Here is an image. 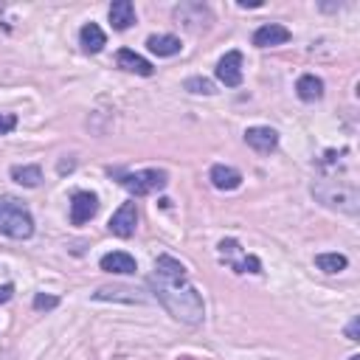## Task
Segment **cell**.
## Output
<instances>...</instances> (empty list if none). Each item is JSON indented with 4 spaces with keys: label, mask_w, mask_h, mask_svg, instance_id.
I'll use <instances>...</instances> for the list:
<instances>
[{
    "label": "cell",
    "mask_w": 360,
    "mask_h": 360,
    "mask_svg": "<svg viewBox=\"0 0 360 360\" xmlns=\"http://www.w3.org/2000/svg\"><path fill=\"white\" fill-rule=\"evenodd\" d=\"M349 360H360V354H352V357H349Z\"/></svg>",
    "instance_id": "4316f807"
},
{
    "label": "cell",
    "mask_w": 360,
    "mask_h": 360,
    "mask_svg": "<svg viewBox=\"0 0 360 360\" xmlns=\"http://www.w3.org/2000/svg\"><path fill=\"white\" fill-rule=\"evenodd\" d=\"M346 264H349V259L343 253H318L315 256V267L323 273H340V270H346Z\"/></svg>",
    "instance_id": "ffe728a7"
},
{
    "label": "cell",
    "mask_w": 360,
    "mask_h": 360,
    "mask_svg": "<svg viewBox=\"0 0 360 360\" xmlns=\"http://www.w3.org/2000/svg\"><path fill=\"white\" fill-rule=\"evenodd\" d=\"M118 183H121L132 197H146V194H152V191H160V188L169 183V177H166V172H160V169H143V172H127V174H121Z\"/></svg>",
    "instance_id": "277c9868"
},
{
    "label": "cell",
    "mask_w": 360,
    "mask_h": 360,
    "mask_svg": "<svg viewBox=\"0 0 360 360\" xmlns=\"http://www.w3.org/2000/svg\"><path fill=\"white\" fill-rule=\"evenodd\" d=\"M188 93H200V96H214L217 93V87H214V82L211 79H205V76H191V79H186V84H183Z\"/></svg>",
    "instance_id": "7402d4cb"
},
{
    "label": "cell",
    "mask_w": 360,
    "mask_h": 360,
    "mask_svg": "<svg viewBox=\"0 0 360 360\" xmlns=\"http://www.w3.org/2000/svg\"><path fill=\"white\" fill-rule=\"evenodd\" d=\"M155 276L158 278H166V281H186V264L183 262H177L174 256H169V253H163V256H158V262H155Z\"/></svg>",
    "instance_id": "4fadbf2b"
},
{
    "label": "cell",
    "mask_w": 360,
    "mask_h": 360,
    "mask_svg": "<svg viewBox=\"0 0 360 360\" xmlns=\"http://www.w3.org/2000/svg\"><path fill=\"white\" fill-rule=\"evenodd\" d=\"M53 307H59V298L56 295H45V292H37L34 295V309H53Z\"/></svg>",
    "instance_id": "603a6c76"
},
{
    "label": "cell",
    "mask_w": 360,
    "mask_h": 360,
    "mask_svg": "<svg viewBox=\"0 0 360 360\" xmlns=\"http://www.w3.org/2000/svg\"><path fill=\"white\" fill-rule=\"evenodd\" d=\"M290 28H284V25H278V22H264V25H259L256 31H253V45L256 48H270V45H284V42H290Z\"/></svg>",
    "instance_id": "ba28073f"
},
{
    "label": "cell",
    "mask_w": 360,
    "mask_h": 360,
    "mask_svg": "<svg viewBox=\"0 0 360 360\" xmlns=\"http://www.w3.org/2000/svg\"><path fill=\"white\" fill-rule=\"evenodd\" d=\"M217 79L225 87H239L242 84V53L239 51H228L219 62H217Z\"/></svg>",
    "instance_id": "52a82bcc"
},
{
    "label": "cell",
    "mask_w": 360,
    "mask_h": 360,
    "mask_svg": "<svg viewBox=\"0 0 360 360\" xmlns=\"http://www.w3.org/2000/svg\"><path fill=\"white\" fill-rule=\"evenodd\" d=\"M98 211V197L93 191H76L70 197V222L73 225H84L96 217Z\"/></svg>",
    "instance_id": "8992f818"
},
{
    "label": "cell",
    "mask_w": 360,
    "mask_h": 360,
    "mask_svg": "<svg viewBox=\"0 0 360 360\" xmlns=\"http://www.w3.org/2000/svg\"><path fill=\"white\" fill-rule=\"evenodd\" d=\"M357 326H360V321H357V318H352V323L346 326V335H349V340H357Z\"/></svg>",
    "instance_id": "d4e9b609"
},
{
    "label": "cell",
    "mask_w": 360,
    "mask_h": 360,
    "mask_svg": "<svg viewBox=\"0 0 360 360\" xmlns=\"http://www.w3.org/2000/svg\"><path fill=\"white\" fill-rule=\"evenodd\" d=\"M245 143L256 152H273L276 143H278V132L273 127H248L245 129Z\"/></svg>",
    "instance_id": "9c48e42d"
},
{
    "label": "cell",
    "mask_w": 360,
    "mask_h": 360,
    "mask_svg": "<svg viewBox=\"0 0 360 360\" xmlns=\"http://www.w3.org/2000/svg\"><path fill=\"white\" fill-rule=\"evenodd\" d=\"M312 194L326 205V208H335V211H343V214H357L360 211V191L354 183H343V180H318L312 186Z\"/></svg>",
    "instance_id": "7a4b0ae2"
},
{
    "label": "cell",
    "mask_w": 360,
    "mask_h": 360,
    "mask_svg": "<svg viewBox=\"0 0 360 360\" xmlns=\"http://www.w3.org/2000/svg\"><path fill=\"white\" fill-rule=\"evenodd\" d=\"M110 22L115 31H127L135 22V6L129 0H115L110 6Z\"/></svg>",
    "instance_id": "5bb4252c"
},
{
    "label": "cell",
    "mask_w": 360,
    "mask_h": 360,
    "mask_svg": "<svg viewBox=\"0 0 360 360\" xmlns=\"http://www.w3.org/2000/svg\"><path fill=\"white\" fill-rule=\"evenodd\" d=\"M149 287L158 295V301L169 309L172 318H177L180 323H188V326L202 323L205 304H202V295L197 292V287H191L188 281H166L158 276L149 278Z\"/></svg>",
    "instance_id": "6da1fadb"
},
{
    "label": "cell",
    "mask_w": 360,
    "mask_h": 360,
    "mask_svg": "<svg viewBox=\"0 0 360 360\" xmlns=\"http://www.w3.org/2000/svg\"><path fill=\"white\" fill-rule=\"evenodd\" d=\"M79 39H82V48H84V51H90V53H98V51L107 45V37H104V31H101L96 22L82 25Z\"/></svg>",
    "instance_id": "ac0fdd59"
},
{
    "label": "cell",
    "mask_w": 360,
    "mask_h": 360,
    "mask_svg": "<svg viewBox=\"0 0 360 360\" xmlns=\"http://www.w3.org/2000/svg\"><path fill=\"white\" fill-rule=\"evenodd\" d=\"M115 62H118V68H124V70H129V73H138V76H152V73H155V68H152L141 53H135V51H129V48H121V51L115 53Z\"/></svg>",
    "instance_id": "7c38bea8"
},
{
    "label": "cell",
    "mask_w": 360,
    "mask_h": 360,
    "mask_svg": "<svg viewBox=\"0 0 360 360\" xmlns=\"http://www.w3.org/2000/svg\"><path fill=\"white\" fill-rule=\"evenodd\" d=\"M228 264L233 273H262V262L256 256H248V253H242L239 259H231Z\"/></svg>",
    "instance_id": "44dd1931"
},
{
    "label": "cell",
    "mask_w": 360,
    "mask_h": 360,
    "mask_svg": "<svg viewBox=\"0 0 360 360\" xmlns=\"http://www.w3.org/2000/svg\"><path fill=\"white\" fill-rule=\"evenodd\" d=\"M0 233L11 239H28L34 233V219L28 208L14 197H0Z\"/></svg>",
    "instance_id": "3957f363"
},
{
    "label": "cell",
    "mask_w": 360,
    "mask_h": 360,
    "mask_svg": "<svg viewBox=\"0 0 360 360\" xmlns=\"http://www.w3.org/2000/svg\"><path fill=\"white\" fill-rule=\"evenodd\" d=\"M138 290H129V287H101L98 292H93V298L98 301H127V304H143L146 298L143 295H135Z\"/></svg>",
    "instance_id": "e0dca14e"
},
{
    "label": "cell",
    "mask_w": 360,
    "mask_h": 360,
    "mask_svg": "<svg viewBox=\"0 0 360 360\" xmlns=\"http://www.w3.org/2000/svg\"><path fill=\"white\" fill-rule=\"evenodd\" d=\"M208 180H211L214 188H219V191H233V188L242 186V172L233 169V166H222V163H217V166H211Z\"/></svg>",
    "instance_id": "30bf717a"
},
{
    "label": "cell",
    "mask_w": 360,
    "mask_h": 360,
    "mask_svg": "<svg viewBox=\"0 0 360 360\" xmlns=\"http://www.w3.org/2000/svg\"><path fill=\"white\" fill-rule=\"evenodd\" d=\"M295 93H298L301 101H318L323 96V82L315 73H304L295 82Z\"/></svg>",
    "instance_id": "9a60e30c"
},
{
    "label": "cell",
    "mask_w": 360,
    "mask_h": 360,
    "mask_svg": "<svg viewBox=\"0 0 360 360\" xmlns=\"http://www.w3.org/2000/svg\"><path fill=\"white\" fill-rule=\"evenodd\" d=\"M146 48L152 51V53H158V56H174V53H180V39L177 37H172V34H152L149 39H146Z\"/></svg>",
    "instance_id": "2e32d148"
},
{
    "label": "cell",
    "mask_w": 360,
    "mask_h": 360,
    "mask_svg": "<svg viewBox=\"0 0 360 360\" xmlns=\"http://www.w3.org/2000/svg\"><path fill=\"white\" fill-rule=\"evenodd\" d=\"M135 225H138V208H135V202L129 200V202H121V208L110 217V222H107V228L115 233V236H121V239H129L132 233H135Z\"/></svg>",
    "instance_id": "5b68a950"
},
{
    "label": "cell",
    "mask_w": 360,
    "mask_h": 360,
    "mask_svg": "<svg viewBox=\"0 0 360 360\" xmlns=\"http://www.w3.org/2000/svg\"><path fill=\"white\" fill-rule=\"evenodd\" d=\"M98 264H101V270H107V273H118V276H129V273H135V270H138L135 259H132L129 253H124V250L104 253Z\"/></svg>",
    "instance_id": "8fae6325"
},
{
    "label": "cell",
    "mask_w": 360,
    "mask_h": 360,
    "mask_svg": "<svg viewBox=\"0 0 360 360\" xmlns=\"http://www.w3.org/2000/svg\"><path fill=\"white\" fill-rule=\"evenodd\" d=\"M180 360H191V357H180Z\"/></svg>",
    "instance_id": "83f0119b"
},
{
    "label": "cell",
    "mask_w": 360,
    "mask_h": 360,
    "mask_svg": "<svg viewBox=\"0 0 360 360\" xmlns=\"http://www.w3.org/2000/svg\"><path fill=\"white\" fill-rule=\"evenodd\" d=\"M11 180H17L25 188H37L42 183V169L39 166H11Z\"/></svg>",
    "instance_id": "d6986e66"
},
{
    "label": "cell",
    "mask_w": 360,
    "mask_h": 360,
    "mask_svg": "<svg viewBox=\"0 0 360 360\" xmlns=\"http://www.w3.org/2000/svg\"><path fill=\"white\" fill-rule=\"evenodd\" d=\"M11 295H14V287H11V284H3V287H0V304H6Z\"/></svg>",
    "instance_id": "484cf974"
},
{
    "label": "cell",
    "mask_w": 360,
    "mask_h": 360,
    "mask_svg": "<svg viewBox=\"0 0 360 360\" xmlns=\"http://www.w3.org/2000/svg\"><path fill=\"white\" fill-rule=\"evenodd\" d=\"M17 127V118L11 115V112H0V135H6V132H11Z\"/></svg>",
    "instance_id": "cb8c5ba5"
}]
</instances>
